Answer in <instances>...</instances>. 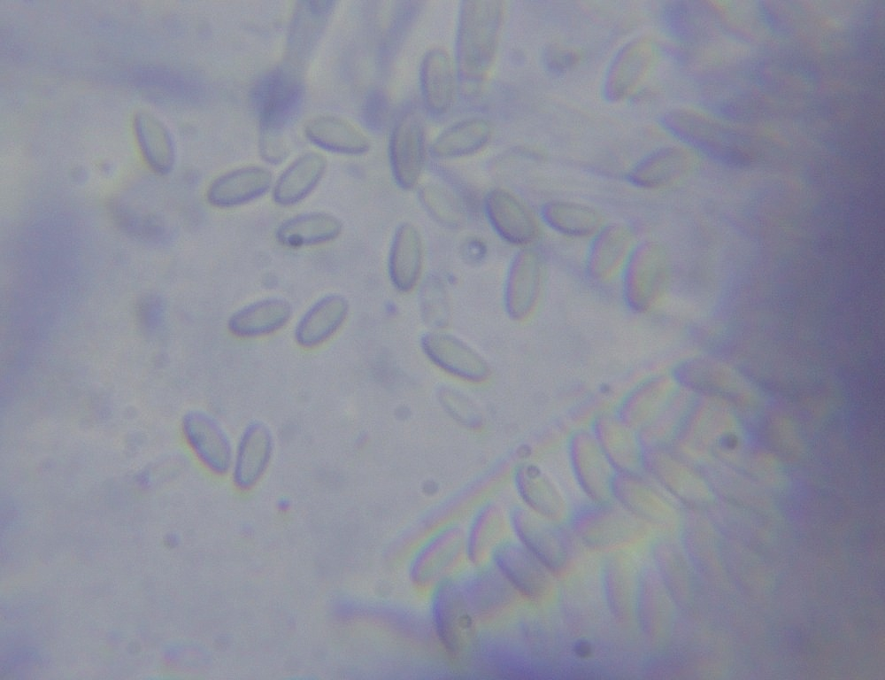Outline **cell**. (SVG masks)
<instances>
[{"mask_svg":"<svg viewBox=\"0 0 885 680\" xmlns=\"http://www.w3.org/2000/svg\"><path fill=\"white\" fill-rule=\"evenodd\" d=\"M499 0H465L461 3L456 34V66L466 92H474L488 78L494 65L504 19Z\"/></svg>","mask_w":885,"mask_h":680,"instance_id":"cell-1","label":"cell"},{"mask_svg":"<svg viewBox=\"0 0 885 680\" xmlns=\"http://www.w3.org/2000/svg\"><path fill=\"white\" fill-rule=\"evenodd\" d=\"M622 295L634 312L648 313L663 304L669 289L670 262L666 249L657 241L635 245L622 272Z\"/></svg>","mask_w":885,"mask_h":680,"instance_id":"cell-2","label":"cell"},{"mask_svg":"<svg viewBox=\"0 0 885 680\" xmlns=\"http://www.w3.org/2000/svg\"><path fill=\"white\" fill-rule=\"evenodd\" d=\"M181 429L188 449L207 474L228 476L235 441L217 417L204 410H190L182 417Z\"/></svg>","mask_w":885,"mask_h":680,"instance_id":"cell-3","label":"cell"},{"mask_svg":"<svg viewBox=\"0 0 885 680\" xmlns=\"http://www.w3.org/2000/svg\"><path fill=\"white\" fill-rule=\"evenodd\" d=\"M303 82L294 66H280L258 85L255 100L260 115V135L286 136V125L298 108Z\"/></svg>","mask_w":885,"mask_h":680,"instance_id":"cell-4","label":"cell"},{"mask_svg":"<svg viewBox=\"0 0 885 680\" xmlns=\"http://www.w3.org/2000/svg\"><path fill=\"white\" fill-rule=\"evenodd\" d=\"M275 452V437L264 421L252 420L241 429L235 441L228 475L233 487L241 493L253 491L267 474Z\"/></svg>","mask_w":885,"mask_h":680,"instance_id":"cell-5","label":"cell"},{"mask_svg":"<svg viewBox=\"0 0 885 680\" xmlns=\"http://www.w3.org/2000/svg\"><path fill=\"white\" fill-rule=\"evenodd\" d=\"M426 157L424 120L416 110L403 112L396 120L389 140V161L397 185L412 189L419 182Z\"/></svg>","mask_w":885,"mask_h":680,"instance_id":"cell-6","label":"cell"},{"mask_svg":"<svg viewBox=\"0 0 885 680\" xmlns=\"http://www.w3.org/2000/svg\"><path fill=\"white\" fill-rule=\"evenodd\" d=\"M546 267L541 254L527 247L512 258L504 284V305L515 320H527L540 305Z\"/></svg>","mask_w":885,"mask_h":680,"instance_id":"cell-7","label":"cell"},{"mask_svg":"<svg viewBox=\"0 0 885 680\" xmlns=\"http://www.w3.org/2000/svg\"><path fill=\"white\" fill-rule=\"evenodd\" d=\"M484 210L491 227L509 243L526 248L541 236L542 225L537 217L519 197L505 189L489 191Z\"/></svg>","mask_w":885,"mask_h":680,"instance_id":"cell-8","label":"cell"},{"mask_svg":"<svg viewBox=\"0 0 885 680\" xmlns=\"http://www.w3.org/2000/svg\"><path fill=\"white\" fill-rule=\"evenodd\" d=\"M572 529L586 547L595 551L617 549L639 540L645 533L636 521L610 510L581 513L573 518Z\"/></svg>","mask_w":885,"mask_h":680,"instance_id":"cell-9","label":"cell"},{"mask_svg":"<svg viewBox=\"0 0 885 680\" xmlns=\"http://www.w3.org/2000/svg\"><path fill=\"white\" fill-rule=\"evenodd\" d=\"M516 529L525 546L553 574L562 576L573 564V551L567 536L553 523L527 514H519Z\"/></svg>","mask_w":885,"mask_h":680,"instance_id":"cell-10","label":"cell"},{"mask_svg":"<svg viewBox=\"0 0 885 680\" xmlns=\"http://www.w3.org/2000/svg\"><path fill=\"white\" fill-rule=\"evenodd\" d=\"M586 273L593 281L605 283L621 272L635 245L632 230L622 223L605 224L590 238Z\"/></svg>","mask_w":885,"mask_h":680,"instance_id":"cell-11","label":"cell"},{"mask_svg":"<svg viewBox=\"0 0 885 680\" xmlns=\"http://www.w3.org/2000/svg\"><path fill=\"white\" fill-rule=\"evenodd\" d=\"M639 571L635 559L623 550L612 551L603 561L601 580L604 599L611 614L621 622L635 616Z\"/></svg>","mask_w":885,"mask_h":680,"instance_id":"cell-12","label":"cell"},{"mask_svg":"<svg viewBox=\"0 0 885 680\" xmlns=\"http://www.w3.org/2000/svg\"><path fill=\"white\" fill-rule=\"evenodd\" d=\"M672 599L655 568H640L635 616L643 633L652 641L668 637L673 619Z\"/></svg>","mask_w":885,"mask_h":680,"instance_id":"cell-13","label":"cell"},{"mask_svg":"<svg viewBox=\"0 0 885 680\" xmlns=\"http://www.w3.org/2000/svg\"><path fill=\"white\" fill-rule=\"evenodd\" d=\"M349 309L347 298L341 294L330 293L319 298L296 322L293 329L296 344L305 350L325 344L343 326Z\"/></svg>","mask_w":885,"mask_h":680,"instance_id":"cell-14","label":"cell"},{"mask_svg":"<svg viewBox=\"0 0 885 680\" xmlns=\"http://www.w3.org/2000/svg\"><path fill=\"white\" fill-rule=\"evenodd\" d=\"M291 304L283 298H265L247 304L228 318V332L240 339H255L275 334L284 328L292 317Z\"/></svg>","mask_w":885,"mask_h":680,"instance_id":"cell-15","label":"cell"},{"mask_svg":"<svg viewBox=\"0 0 885 680\" xmlns=\"http://www.w3.org/2000/svg\"><path fill=\"white\" fill-rule=\"evenodd\" d=\"M272 182L273 175L265 167L236 168L213 180L207 190V199L212 205L219 208L242 205L262 197Z\"/></svg>","mask_w":885,"mask_h":680,"instance_id":"cell-16","label":"cell"},{"mask_svg":"<svg viewBox=\"0 0 885 680\" xmlns=\"http://www.w3.org/2000/svg\"><path fill=\"white\" fill-rule=\"evenodd\" d=\"M423 261V243L418 230L407 223L399 226L389 256V274L395 288L401 292L415 289L422 275Z\"/></svg>","mask_w":885,"mask_h":680,"instance_id":"cell-17","label":"cell"},{"mask_svg":"<svg viewBox=\"0 0 885 680\" xmlns=\"http://www.w3.org/2000/svg\"><path fill=\"white\" fill-rule=\"evenodd\" d=\"M419 81L427 109L435 114L446 112L454 100L456 80L453 64L444 49L435 47L426 52L420 65Z\"/></svg>","mask_w":885,"mask_h":680,"instance_id":"cell-18","label":"cell"},{"mask_svg":"<svg viewBox=\"0 0 885 680\" xmlns=\"http://www.w3.org/2000/svg\"><path fill=\"white\" fill-rule=\"evenodd\" d=\"M342 230V221L326 212H308L282 221L275 231L276 240L283 246L298 249L331 242Z\"/></svg>","mask_w":885,"mask_h":680,"instance_id":"cell-19","label":"cell"},{"mask_svg":"<svg viewBox=\"0 0 885 680\" xmlns=\"http://www.w3.org/2000/svg\"><path fill=\"white\" fill-rule=\"evenodd\" d=\"M327 160L318 152H307L292 162L274 183L273 198L281 206H290L305 198L321 180Z\"/></svg>","mask_w":885,"mask_h":680,"instance_id":"cell-20","label":"cell"},{"mask_svg":"<svg viewBox=\"0 0 885 680\" xmlns=\"http://www.w3.org/2000/svg\"><path fill=\"white\" fill-rule=\"evenodd\" d=\"M541 219L555 232L573 238H591L605 225L597 210L566 201L545 204L541 209Z\"/></svg>","mask_w":885,"mask_h":680,"instance_id":"cell-21","label":"cell"},{"mask_svg":"<svg viewBox=\"0 0 885 680\" xmlns=\"http://www.w3.org/2000/svg\"><path fill=\"white\" fill-rule=\"evenodd\" d=\"M492 136L490 122L481 118L460 120L444 129L433 142L431 153L438 158L469 156L482 150Z\"/></svg>","mask_w":885,"mask_h":680,"instance_id":"cell-22","label":"cell"},{"mask_svg":"<svg viewBox=\"0 0 885 680\" xmlns=\"http://www.w3.org/2000/svg\"><path fill=\"white\" fill-rule=\"evenodd\" d=\"M307 137L317 145L334 152L358 155L367 151L370 142L352 123L335 116H319L305 127Z\"/></svg>","mask_w":885,"mask_h":680,"instance_id":"cell-23","label":"cell"},{"mask_svg":"<svg viewBox=\"0 0 885 680\" xmlns=\"http://www.w3.org/2000/svg\"><path fill=\"white\" fill-rule=\"evenodd\" d=\"M134 128L142 153L148 165L159 174L171 171L175 151L172 135L165 125L149 112H139L134 120Z\"/></svg>","mask_w":885,"mask_h":680,"instance_id":"cell-24","label":"cell"},{"mask_svg":"<svg viewBox=\"0 0 885 680\" xmlns=\"http://www.w3.org/2000/svg\"><path fill=\"white\" fill-rule=\"evenodd\" d=\"M504 552L507 573L522 593L534 599L551 593L552 573L526 546L512 545Z\"/></svg>","mask_w":885,"mask_h":680,"instance_id":"cell-25","label":"cell"},{"mask_svg":"<svg viewBox=\"0 0 885 680\" xmlns=\"http://www.w3.org/2000/svg\"><path fill=\"white\" fill-rule=\"evenodd\" d=\"M653 567L673 602L685 607L689 601L687 568L678 545L669 537H657L651 545Z\"/></svg>","mask_w":885,"mask_h":680,"instance_id":"cell-26","label":"cell"},{"mask_svg":"<svg viewBox=\"0 0 885 680\" xmlns=\"http://www.w3.org/2000/svg\"><path fill=\"white\" fill-rule=\"evenodd\" d=\"M333 2H304L297 8L292 21L289 42L290 64L306 58L320 35L333 9Z\"/></svg>","mask_w":885,"mask_h":680,"instance_id":"cell-27","label":"cell"},{"mask_svg":"<svg viewBox=\"0 0 885 680\" xmlns=\"http://www.w3.org/2000/svg\"><path fill=\"white\" fill-rule=\"evenodd\" d=\"M685 154L678 149H660L641 160L628 178L635 185L658 189L677 181L687 170Z\"/></svg>","mask_w":885,"mask_h":680,"instance_id":"cell-28","label":"cell"},{"mask_svg":"<svg viewBox=\"0 0 885 680\" xmlns=\"http://www.w3.org/2000/svg\"><path fill=\"white\" fill-rule=\"evenodd\" d=\"M618 493L627 507L643 520L660 527H669L672 524L670 510L649 492L636 487L621 485Z\"/></svg>","mask_w":885,"mask_h":680,"instance_id":"cell-29","label":"cell"},{"mask_svg":"<svg viewBox=\"0 0 885 680\" xmlns=\"http://www.w3.org/2000/svg\"><path fill=\"white\" fill-rule=\"evenodd\" d=\"M292 506L291 500L288 497H281L276 501V507L281 513H287Z\"/></svg>","mask_w":885,"mask_h":680,"instance_id":"cell-30","label":"cell"}]
</instances>
